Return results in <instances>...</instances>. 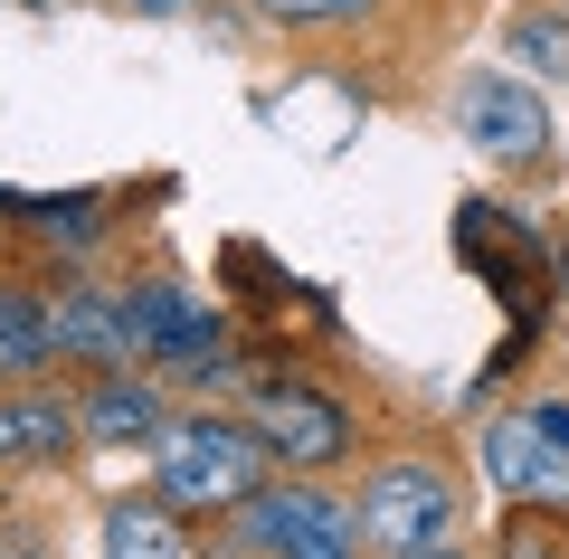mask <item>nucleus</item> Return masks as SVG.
Masks as SVG:
<instances>
[{
	"label": "nucleus",
	"instance_id": "obj_14",
	"mask_svg": "<svg viewBox=\"0 0 569 559\" xmlns=\"http://www.w3.org/2000/svg\"><path fill=\"white\" fill-rule=\"evenodd\" d=\"M503 559H560V550H550L541 531H503Z\"/></svg>",
	"mask_w": 569,
	"mask_h": 559
},
{
	"label": "nucleus",
	"instance_id": "obj_4",
	"mask_svg": "<svg viewBox=\"0 0 569 559\" xmlns=\"http://www.w3.org/2000/svg\"><path fill=\"white\" fill-rule=\"evenodd\" d=\"M485 475H493V493H512V502L569 512V446H550L531 418H503V427H485Z\"/></svg>",
	"mask_w": 569,
	"mask_h": 559
},
{
	"label": "nucleus",
	"instance_id": "obj_3",
	"mask_svg": "<svg viewBox=\"0 0 569 559\" xmlns=\"http://www.w3.org/2000/svg\"><path fill=\"white\" fill-rule=\"evenodd\" d=\"M247 531L284 559H351V531H361V502L332 493H247Z\"/></svg>",
	"mask_w": 569,
	"mask_h": 559
},
{
	"label": "nucleus",
	"instance_id": "obj_18",
	"mask_svg": "<svg viewBox=\"0 0 569 559\" xmlns=\"http://www.w3.org/2000/svg\"><path fill=\"white\" fill-rule=\"evenodd\" d=\"M29 10H48V0H29Z\"/></svg>",
	"mask_w": 569,
	"mask_h": 559
},
{
	"label": "nucleus",
	"instance_id": "obj_10",
	"mask_svg": "<svg viewBox=\"0 0 569 559\" xmlns=\"http://www.w3.org/2000/svg\"><path fill=\"white\" fill-rule=\"evenodd\" d=\"M503 58L531 67V77H569V20H550V10H522V20L503 29Z\"/></svg>",
	"mask_w": 569,
	"mask_h": 559
},
{
	"label": "nucleus",
	"instance_id": "obj_16",
	"mask_svg": "<svg viewBox=\"0 0 569 559\" xmlns=\"http://www.w3.org/2000/svg\"><path fill=\"white\" fill-rule=\"evenodd\" d=\"M0 559H48L39 540H20V531H0Z\"/></svg>",
	"mask_w": 569,
	"mask_h": 559
},
{
	"label": "nucleus",
	"instance_id": "obj_17",
	"mask_svg": "<svg viewBox=\"0 0 569 559\" xmlns=\"http://www.w3.org/2000/svg\"><path fill=\"white\" fill-rule=\"evenodd\" d=\"M408 559H456V550H447V540H437V550H408Z\"/></svg>",
	"mask_w": 569,
	"mask_h": 559
},
{
	"label": "nucleus",
	"instance_id": "obj_12",
	"mask_svg": "<svg viewBox=\"0 0 569 559\" xmlns=\"http://www.w3.org/2000/svg\"><path fill=\"white\" fill-rule=\"evenodd\" d=\"M104 559H181V531L162 512L123 502V512H104Z\"/></svg>",
	"mask_w": 569,
	"mask_h": 559
},
{
	"label": "nucleus",
	"instance_id": "obj_6",
	"mask_svg": "<svg viewBox=\"0 0 569 559\" xmlns=\"http://www.w3.org/2000/svg\"><path fill=\"white\" fill-rule=\"evenodd\" d=\"M257 427H266V446H276L284 465H332L342 456V408L332 399H313V389H266L257 399Z\"/></svg>",
	"mask_w": 569,
	"mask_h": 559
},
{
	"label": "nucleus",
	"instance_id": "obj_11",
	"mask_svg": "<svg viewBox=\"0 0 569 559\" xmlns=\"http://www.w3.org/2000/svg\"><path fill=\"white\" fill-rule=\"evenodd\" d=\"M48 351H58V332H48V303L0 295V370H39Z\"/></svg>",
	"mask_w": 569,
	"mask_h": 559
},
{
	"label": "nucleus",
	"instance_id": "obj_1",
	"mask_svg": "<svg viewBox=\"0 0 569 559\" xmlns=\"http://www.w3.org/2000/svg\"><path fill=\"white\" fill-rule=\"evenodd\" d=\"M257 456L266 437H247V427H219V418H190L162 437V502H181V512H228V502L257 493Z\"/></svg>",
	"mask_w": 569,
	"mask_h": 559
},
{
	"label": "nucleus",
	"instance_id": "obj_2",
	"mask_svg": "<svg viewBox=\"0 0 569 559\" xmlns=\"http://www.w3.org/2000/svg\"><path fill=\"white\" fill-rule=\"evenodd\" d=\"M447 521H456V493H447V475L437 465H380V475L361 483V531L380 540V550H437L447 540Z\"/></svg>",
	"mask_w": 569,
	"mask_h": 559
},
{
	"label": "nucleus",
	"instance_id": "obj_8",
	"mask_svg": "<svg viewBox=\"0 0 569 559\" xmlns=\"http://www.w3.org/2000/svg\"><path fill=\"white\" fill-rule=\"evenodd\" d=\"M48 332H58V351H96V360H123L133 351V332H123V313L104 295H67L58 313H48Z\"/></svg>",
	"mask_w": 569,
	"mask_h": 559
},
{
	"label": "nucleus",
	"instance_id": "obj_7",
	"mask_svg": "<svg viewBox=\"0 0 569 559\" xmlns=\"http://www.w3.org/2000/svg\"><path fill=\"white\" fill-rule=\"evenodd\" d=\"M77 437V408L67 399H0V456L29 465V456H58Z\"/></svg>",
	"mask_w": 569,
	"mask_h": 559
},
{
	"label": "nucleus",
	"instance_id": "obj_5",
	"mask_svg": "<svg viewBox=\"0 0 569 559\" xmlns=\"http://www.w3.org/2000/svg\"><path fill=\"white\" fill-rule=\"evenodd\" d=\"M466 133H475V152H493V161H531V152L550 142V114H541L531 86L475 77V86H466Z\"/></svg>",
	"mask_w": 569,
	"mask_h": 559
},
{
	"label": "nucleus",
	"instance_id": "obj_13",
	"mask_svg": "<svg viewBox=\"0 0 569 559\" xmlns=\"http://www.w3.org/2000/svg\"><path fill=\"white\" fill-rule=\"evenodd\" d=\"M266 20H351L361 0H257Z\"/></svg>",
	"mask_w": 569,
	"mask_h": 559
},
{
	"label": "nucleus",
	"instance_id": "obj_9",
	"mask_svg": "<svg viewBox=\"0 0 569 559\" xmlns=\"http://www.w3.org/2000/svg\"><path fill=\"white\" fill-rule=\"evenodd\" d=\"M86 427H96L104 446H133V437H162V399L152 389H96V408H86Z\"/></svg>",
	"mask_w": 569,
	"mask_h": 559
},
{
	"label": "nucleus",
	"instance_id": "obj_15",
	"mask_svg": "<svg viewBox=\"0 0 569 559\" xmlns=\"http://www.w3.org/2000/svg\"><path fill=\"white\" fill-rule=\"evenodd\" d=\"M531 427H541L550 446H569V408H531Z\"/></svg>",
	"mask_w": 569,
	"mask_h": 559
}]
</instances>
